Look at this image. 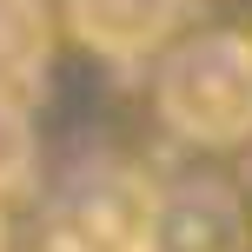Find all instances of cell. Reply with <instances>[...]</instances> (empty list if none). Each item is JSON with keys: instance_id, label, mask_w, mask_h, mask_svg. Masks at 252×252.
Returning <instances> with one entry per match:
<instances>
[{"instance_id": "obj_1", "label": "cell", "mask_w": 252, "mask_h": 252, "mask_svg": "<svg viewBox=\"0 0 252 252\" xmlns=\"http://www.w3.org/2000/svg\"><path fill=\"white\" fill-rule=\"evenodd\" d=\"M153 106L192 146H246L252 139V33L213 27L159 53L153 66Z\"/></svg>"}, {"instance_id": "obj_2", "label": "cell", "mask_w": 252, "mask_h": 252, "mask_svg": "<svg viewBox=\"0 0 252 252\" xmlns=\"http://www.w3.org/2000/svg\"><path fill=\"white\" fill-rule=\"evenodd\" d=\"M153 192L133 166L100 159L60 179L47 206V246L53 252H146V226H153Z\"/></svg>"}, {"instance_id": "obj_3", "label": "cell", "mask_w": 252, "mask_h": 252, "mask_svg": "<svg viewBox=\"0 0 252 252\" xmlns=\"http://www.w3.org/2000/svg\"><path fill=\"white\" fill-rule=\"evenodd\" d=\"M146 252H252V213L226 179H173L153 192Z\"/></svg>"}, {"instance_id": "obj_4", "label": "cell", "mask_w": 252, "mask_h": 252, "mask_svg": "<svg viewBox=\"0 0 252 252\" xmlns=\"http://www.w3.org/2000/svg\"><path fill=\"white\" fill-rule=\"evenodd\" d=\"M179 7L186 0H60V20L80 47L106 60H146L179 27Z\"/></svg>"}, {"instance_id": "obj_5", "label": "cell", "mask_w": 252, "mask_h": 252, "mask_svg": "<svg viewBox=\"0 0 252 252\" xmlns=\"http://www.w3.org/2000/svg\"><path fill=\"white\" fill-rule=\"evenodd\" d=\"M53 53V13L47 0H0V93L20 100Z\"/></svg>"}, {"instance_id": "obj_6", "label": "cell", "mask_w": 252, "mask_h": 252, "mask_svg": "<svg viewBox=\"0 0 252 252\" xmlns=\"http://www.w3.org/2000/svg\"><path fill=\"white\" fill-rule=\"evenodd\" d=\"M27 173H33V120L13 93H0V199L27 186Z\"/></svg>"}, {"instance_id": "obj_7", "label": "cell", "mask_w": 252, "mask_h": 252, "mask_svg": "<svg viewBox=\"0 0 252 252\" xmlns=\"http://www.w3.org/2000/svg\"><path fill=\"white\" fill-rule=\"evenodd\" d=\"M0 252H13V239H7V219H0Z\"/></svg>"}]
</instances>
